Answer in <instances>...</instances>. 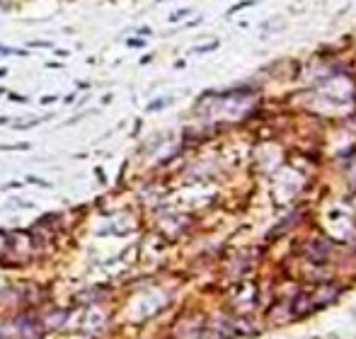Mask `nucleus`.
Returning a JSON list of instances; mask_svg holds the SVG:
<instances>
[]
</instances>
